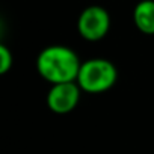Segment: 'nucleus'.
I'll return each instance as SVG.
<instances>
[{
  "label": "nucleus",
  "mask_w": 154,
  "mask_h": 154,
  "mask_svg": "<svg viewBox=\"0 0 154 154\" xmlns=\"http://www.w3.org/2000/svg\"><path fill=\"white\" fill-rule=\"evenodd\" d=\"M80 65L77 53L60 44L47 45L36 57V71L50 85L75 82Z\"/></svg>",
  "instance_id": "nucleus-1"
},
{
  "label": "nucleus",
  "mask_w": 154,
  "mask_h": 154,
  "mask_svg": "<svg viewBox=\"0 0 154 154\" xmlns=\"http://www.w3.org/2000/svg\"><path fill=\"white\" fill-rule=\"evenodd\" d=\"M118 79L116 66L104 57H91L82 62L77 85L86 94H103L109 91Z\"/></svg>",
  "instance_id": "nucleus-2"
},
{
  "label": "nucleus",
  "mask_w": 154,
  "mask_h": 154,
  "mask_svg": "<svg viewBox=\"0 0 154 154\" xmlns=\"http://www.w3.org/2000/svg\"><path fill=\"white\" fill-rule=\"evenodd\" d=\"M110 30V15L107 9L98 5L85 8L77 18V32L89 42L103 39Z\"/></svg>",
  "instance_id": "nucleus-3"
},
{
  "label": "nucleus",
  "mask_w": 154,
  "mask_h": 154,
  "mask_svg": "<svg viewBox=\"0 0 154 154\" xmlns=\"http://www.w3.org/2000/svg\"><path fill=\"white\" fill-rule=\"evenodd\" d=\"M82 89L77 85V82H66V83H57L50 85V89L47 92V106L53 113L65 115L72 112L80 101Z\"/></svg>",
  "instance_id": "nucleus-4"
},
{
  "label": "nucleus",
  "mask_w": 154,
  "mask_h": 154,
  "mask_svg": "<svg viewBox=\"0 0 154 154\" xmlns=\"http://www.w3.org/2000/svg\"><path fill=\"white\" fill-rule=\"evenodd\" d=\"M133 23L140 33L154 35V0H140L133 9Z\"/></svg>",
  "instance_id": "nucleus-5"
},
{
  "label": "nucleus",
  "mask_w": 154,
  "mask_h": 154,
  "mask_svg": "<svg viewBox=\"0 0 154 154\" xmlns=\"http://www.w3.org/2000/svg\"><path fill=\"white\" fill-rule=\"evenodd\" d=\"M14 63V57H12V51L5 45V44H0V72L6 74Z\"/></svg>",
  "instance_id": "nucleus-6"
}]
</instances>
